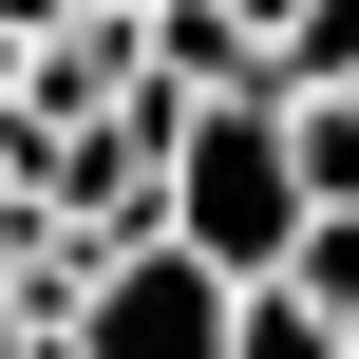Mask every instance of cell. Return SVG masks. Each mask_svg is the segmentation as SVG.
Returning a JSON list of instances; mask_svg holds the SVG:
<instances>
[{"label": "cell", "mask_w": 359, "mask_h": 359, "mask_svg": "<svg viewBox=\"0 0 359 359\" xmlns=\"http://www.w3.org/2000/svg\"><path fill=\"white\" fill-rule=\"evenodd\" d=\"M208 19H227V38H246V57H265V38H284V19H303V0H208Z\"/></svg>", "instance_id": "obj_8"}, {"label": "cell", "mask_w": 359, "mask_h": 359, "mask_svg": "<svg viewBox=\"0 0 359 359\" xmlns=\"http://www.w3.org/2000/svg\"><path fill=\"white\" fill-rule=\"evenodd\" d=\"M265 95H359V0H303L265 38Z\"/></svg>", "instance_id": "obj_4"}, {"label": "cell", "mask_w": 359, "mask_h": 359, "mask_svg": "<svg viewBox=\"0 0 359 359\" xmlns=\"http://www.w3.org/2000/svg\"><path fill=\"white\" fill-rule=\"evenodd\" d=\"M151 227L208 265V284H284V246H303V170H284V95H208L189 133H170V189H151Z\"/></svg>", "instance_id": "obj_1"}, {"label": "cell", "mask_w": 359, "mask_h": 359, "mask_svg": "<svg viewBox=\"0 0 359 359\" xmlns=\"http://www.w3.org/2000/svg\"><path fill=\"white\" fill-rule=\"evenodd\" d=\"M227 359H341V322H303L284 284H246V322H227Z\"/></svg>", "instance_id": "obj_7"}, {"label": "cell", "mask_w": 359, "mask_h": 359, "mask_svg": "<svg viewBox=\"0 0 359 359\" xmlns=\"http://www.w3.org/2000/svg\"><path fill=\"white\" fill-rule=\"evenodd\" d=\"M133 38H151V76H170V95H189V114H208V95H265V57H246V38H227V19H208V0H151V19H133Z\"/></svg>", "instance_id": "obj_3"}, {"label": "cell", "mask_w": 359, "mask_h": 359, "mask_svg": "<svg viewBox=\"0 0 359 359\" xmlns=\"http://www.w3.org/2000/svg\"><path fill=\"white\" fill-rule=\"evenodd\" d=\"M227 322H246V284H208L189 246H133V265H76L57 359H227Z\"/></svg>", "instance_id": "obj_2"}, {"label": "cell", "mask_w": 359, "mask_h": 359, "mask_svg": "<svg viewBox=\"0 0 359 359\" xmlns=\"http://www.w3.org/2000/svg\"><path fill=\"white\" fill-rule=\"evenodd\" d=\"M284 303L359 341V208H303V246H284Z\"/></svg>", "instance_id": "obj_6"}, {"label": "cell", "mask_w": 359, "mask_h": 359, "mask_svg": "<svg viewBox=\"0 0 359 359\" xmlns=\"http://www.w3.org/2000/svg\"><path fill=\"white\" fill-rule=\"evenodd\" d=\"M284 170L303 208H359V95H284Z\"/></svg>", "instance_id": "obj_5"}]
</instances>
